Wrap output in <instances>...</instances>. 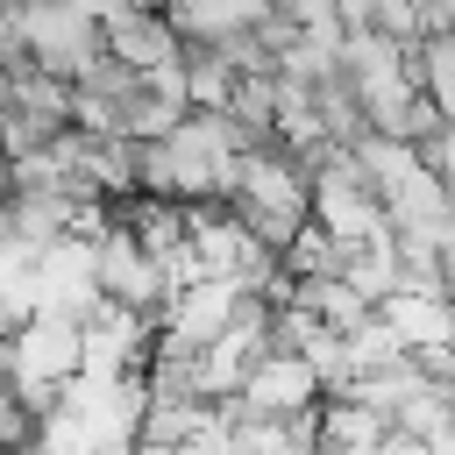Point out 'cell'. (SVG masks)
Masks as SVG:
<instances>
[{
	"label": "cell",
	"mask_w": 455,
	"mask_h": 455,
	"mask_svg": "<svg viewBox=\"0 0 455 455\" xmlns=\"http://www.w3.org/2000/svg\"><path fill=\"white\" fill-rule=\"evenodd\" d=\"M0 377L21 405H50L71 377H78V320L64 313H21L7 334H0Z\"/></svg>",
	"instance_id": "obj_1"
},
{
	"label": "cell",
	"mask_w": 455,
	"mask_h": 455,
	"mask_svg": "<svg viewBox=\"0 0 455 455\" xmlns=\"http://www.w3.org/2000/svg\"><path fill=\"white\" fill-rule=\"evenodd\" d=\"M0 14H7L21 57H28L36 71L64 78V85L85 78V64L100 57V21L78 14L71 0H0Z\"/></svg>",
	"instance_id": "obj_2"
},
{
	"label": "cell",
	"mask_w": 455,
	"mask_h": 455,
	"mask_svg": "<svg viewBox=\"0 0 455 455\" xmlns=\"http://www.w3.org/2000/svg\"><path fill=\"white\" fill-rule=\"evenodd\" d=\"M327 391H320V377L306 370V355H291V348H263L256 363H249V377L235 384V412L242 419H291V412H313Z\"/></svg>",
	"instance_id": "obj_3"
},
{
	"label": "cell",
	"mask_w": 455,
	"mask_h": 455,
	"mask_svg": "<svg viewBox=\"0 0 455 455\" xmlns=\"http://www.w3.org/2000/svg\"><path fill=\"white\" fill-rule=\"evenodd\" d=\"M92 277H100V299L135 306V313H149V320H156V306L171 299V291H164V263L142 256L121 228H107V235L92 242Z\"/></svg>",
	"instance_id": "obj_4"
},
{
	"label": "cell",
	"mask_w": 455,
	"mask_h": 455,
	"mask_svg": "<svg viewBox=\"0 0 455 455\" xmlns=\"http://www.w3.org/2000/svg\"><path fill=\"white\" fill-rule=\"evenodd\" d=\"M100 50H107L114 64H128V71H164V64L185 57V43H178V28L164 21V7H114V14L100 21Z\"/></svg>",
	"instance_id": "obj_5"
},
{
	"label": "cell",
	"mask_w": 455,
	"mask_h": 455,
	"mask_svg": "<svg viewBox=\"0 0 455 455\" xmlns=\"http://www.w3.org/2000/svg\"><path fill=\"white\" fill-rule=\"evenodd\" d=\"M277 14V0H171L164 21L178 28V43H199V50H220L249 28H263Z\"/></svg>",
	"instance_id": "obj_6"
},
{
	"label": "cell",
	"mask_w": 455,
	"mask_h": 455,
	"mask_svg": "<svg viewBox=\"0 0 455 455\" xmlns=\"http://www.w3.org/2000/svg\"><path fill=\"white\" fill-rule=\"evenodd\" d=\"M341 36H384V43H419L412 0H334Z\"/></svg>",
	"instance_id": "obj_7"
},
{
	"label": "cell",
	"mask_w": 455,
	"mask_h": 455,
	"mask_svg": "<svg viewBox=\"0 0 455 455\" xmlns=\"http://www.w3.org/2000/svg\"><path fill=\"white\" fill-rule=\"evenodd\" d=\"M313 455H377V448H313Z\"/></svg>",
	"instance_id": "obj_8"
}]
</instances>
